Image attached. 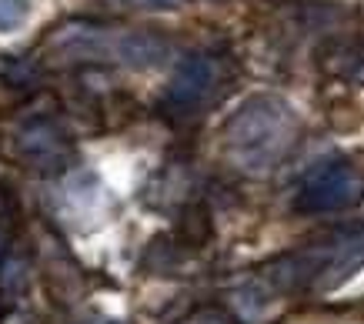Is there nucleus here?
Masks as SVG:
<instances>
[{
	"label": "nucleus",
	"instance_id": "obj_3",
	"mask_svg": "<svg viewBox=\"0 0 364 324\" xmlns=\"http://www.w3.org/2000/svg\"><path fill=\"white\" fill-rule=\"evenodd\" d=\"M214 84H218V64L210 57H188L171 77L161 104L174 117H191L208 104V97L214 94Z\"/></svg>",
	"mask_w": 364,
	"mask_h": 324
},
{
	"label": "nucleus",
	"instance_id": "obj_1",
	"mask_svg": "<svg viewBox=\"0 0 364 324\" xmlns=\"http://www.w3.org/2000/svg\"><path fill=\"white\" fill-rule=\"evenodd\" d=\"M298 111L277 94H254L224 124V154L247 174H264L298 141Z\"/></svg>",
	"mask_w": 364,
	"mask_h": 324
},
{
	"label": "nucleus",
	"instance_id": "obj_4",
	"mask_svg": "<svg viewBox=\"0 0 364 324\" xmlns=\"http://www.w3.org/2000/svg\"><path fill=\"white\" fill-rule=\"evenodd\" d=\"M17 151L27 164L33 168H60L70 157V144H67L64 131L47 117H33L31 124H23L17 131Z\"/></svg>",
	"mask_w": 364,
	"mask_h": 324
},
{
	"label": "nucleus",
	"instance_id": "obj_5",
	"mask_svg": "<svg viewBox=\"0 0 364 324\" xmlns=\"http://www.w3.org/2000/svg\"><path fill=\"white\" fill-rule=\"evenodd\" d=\"M171 47L167 40L154 34H144V31H117V34H107V60H117L124 68H157L164 64Z\"/></svg>",
	"mask_w": 364,
	"mask_h": 324
},
{
	"label": "nucleus",
	"instance_id": "obj_2",
	"mask_svg": "<svg viewBox=\"0 0 364 324\" xmlns=\"http://www.w3.org/2000/svg\"><path fill=\"white\" fill-rule=\"evenodd\" d=\"M364 194V171L348 161V157H334V161H321L308 178L301 180L298 198H294V211L298 214H331L354 204Z\"/></svg>",
	"mask_w": 364,
	"mask_h": 324
},
{
	"label": "nucleus",
	"instance_id": "obj_6",
	"mask_svg": "<svg viewBox=\"0 0 364 324\" xmlns=\"http://www.w3.org/2000/svg\"><path fill=\"white\" fill-rule=\"evenodd\" d=\"M31 17V0H0V31H14Z\"/></svg>",
	"mask_w": 364,
	"mask_h": 324
},
{
	"label": "nucleus",
	"instance_id": "obj_8",
	"mask_svg": "<svg viewBox=\"0 0 364 324\" xmlns=\"http://www.w3.org/2000/svg\"><path fill=\"white\" fill-rule=\"evenodd\" d=\"M100 324H127V321H100Z\"/></svg>",
	"mask_w": 364,
	"mask_h": 324
},
{
	"label": "nucleus",
	"instance_id": "obj_7",
	"mask_svg": "<svg viewBox=\"0 0 364 324\" xmlns=\"http://www.w3.org/2000/svg\"><path fill=\"white\" fill-rule=\"evenodd\" d=\"M134 7H177V4H184V0H127Z\"/></svg>",
	"mask_w": 364,
	"mask_h": 324
}]
</instances>
